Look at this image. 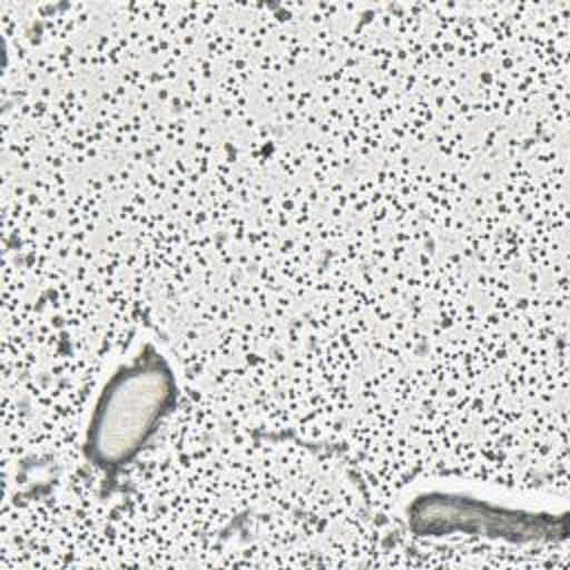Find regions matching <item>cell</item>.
<instances>
[{"label":"cell","mask_w":570,"mask_h":570,"mask_svg":"<svg viewBox=\"0 0 570 570\" xmlns=\"http://www.w3.org/2000/svg\"><path fill=\"white\" fill-rule=\"evenodd\" d=\"M176 401V381L169 365L151 350L120 367L96 403L87 456L102 468L131 461L154 436L158 423Z\"/></svg>","instance_id":"1"}]
</instances>
